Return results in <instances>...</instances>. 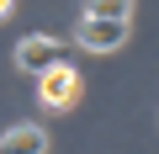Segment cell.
<instances>
[{"mask_svg":"<svg viewBox=\"0 0 159 154\" xmlns=\"http://www.w3.org/2000/svg\"><path fill=\"white\" fill-rule=\"evenodd\" d=\"M80 91H85V80H80L74 64H53L48 74H37V96H43L48 112H69L80 101Z\"/></svg>","mask_w":159,"mask_h":154,"instance_id":"1","label":"cell"},{"mask_svg":"<svg viewBox=\"0 0 159 154\" xmlns=\"http://www.w3.org/2000/svg\"><path fill=\"white\" fill-rule=\"evenodd\" d=\"M74 37H80V48H90V53H111V48L127 43V21H111V16H80Z\"/></svg>","mask_w":159,"mask_h":154,"instance_id":"2","label":"cell"},{"mask_svg":"<svg viewBox=\"0 0 159 154\" xmlns=\"http://www.w3.org/2000/svg\"><path fill=\"white\" fill-rule=\"evenodd\" d=\"M16 64H21L27 74H48L53 64H64V48L37 32V37H21V43H16Z\"/></svg>","mask_w":159,"mask_h":154,"instance_id":"3","label":"cell"},{"mask_svg":"<svg viewBox=\"0 0 159 154\" xmlns=\"http://www.w3.org/2000/svg\"><path fill=\"white\" fill-rule=\"evenodd\" d=\"M0 154H48V133L37 122H16L0 133Z\"/></svg>","mask_w":159,"mask_h":154,"instance_id":"4","label":"cell"},{"mask_svg":"<svg viewBox=\"0 0 159 154\" xmlns=\"http://www.w3.org/2000/svg\"><path fill=\"white\" fill-rule=\"evenodd\" d=\"M127 11H133V0H90L85 6V16H111V21H127Z\"/></svg>","mask_w":159,"mask_h":154,"instance_id":"5","label":"cell"},{"mask_svg":"<svg viewBox=\"0 0 159 154\" xmlns=\"http://www.w3.org/2000/svg\"><path fill=\"white\" fill-rule=\"evenodd\" d=\"M11 6H16V0H0V21H6V16H11Z\"/></svg>","mask_w":159,"mask_h":154,"instance_id":"6","label":"cell"}]
</instances>
